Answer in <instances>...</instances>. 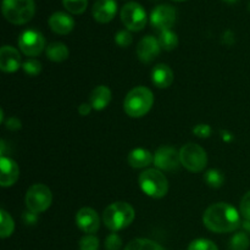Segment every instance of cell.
<instances>
[{
    "label": "cell",
    "mask_w": 250,
    "mask_h": 250,
    "mask_svg": "<svg viewBox=\"0 0 250 250\" xmlns=\"http://www.w3.org/2000/svg\"><path fill=\"white\" fill-rule=\"evenodd\" d=\"M203 222L208 229L216 233L233 232L241 226V216L229 203H216L205 210Z\"/></svg>",
    "instance_id": "1"
},
{
    "label": "cell",
    "mask_w": 250,
    "mask_h": 250,
    "mask_svg": "<svg viewBox=\"0 0 250 250\" xmlns=\"http://www.w3.org/2000/svg\"><path fill=\"white\" fill-rule=\"evenodd\" d=\"M134 217L136 212L128 203L117 202L112 203L104 210L103 221L110 231L116 232L128 227L133 222Z\"/></svg>",
    "instance_id": "2"
},
{
    "label": "cell",
    "mask_w": 250,
    "mask_h": 250,
    "mask_svg": "<svg viewBox=\"0 0 250 250\" xmlns=\"http://www.w3.org/2000/svg\"><path fill=\"white\" fill-rule=\"evenodd\" d=\"M154 104V95L146 87H136L129 90L124 102V110L128 116L142 117L150 111Z\"/></svg>",
    "instance_id": "3"
},
{
    "label": "cell",
    "mask_w": 250,
    "mask_h": 250,
    "mask_svg": "<svg viewBox=\"0 0 250 250\" xmlns=\"http://www.w3.org/2000/svg\"><path fill=\"white\" fill-rule=\"evenodd\" d=\"M2 15L12 24H24L36 12L34 0H2Z\"/></svg>",
    "instance_id": "4"
},
{
    "label": "cell",
    "mask_w": 250,
    "mask_h": 250,
    "mask_svg": "<svg viewBox=\"0 0 250 250\" xmlns=\"http://www.w3.org/2000/svg\"><path fill=\"white\" fill-rule=\"evenodd\" d=\"M139 186L142 190L154 199H160L167 194L168 182L158 168H148L139 176Z\"/></svg>",
    "instance_id": "5"
},
{
    "label": "cell",
    "mask_w": 250,
    "mask_h": 250,
    "mask_svg": "<svg viewBox=\"0 0 250 250\" xmlns=\"http://www.w3.org/2000/svg\"><path fill=\"white\" fill-rule=\"evenodd\" d=\"M181 165L190 172H202L208 164L207 151L200 146L188 143L180 150Z\"/></svg>",
    "instance_id": "6"
},
{
    "label": "cell",
    "mask_w": 250,
    "mask_h": 250,
    "mask_svg": "<svg viewBox=\"0 0 250 250\" xmlns=\"http://www.w3.org/2000/svg\"><path fill=\"white\" fill-rule=\"evenodd\" d=\"M53 202V194L49 187L42 183H37L29 187L26 194V205L28 210L36 212V214H41V212L45 211L49 209Z\"/></svg>",
    "instance_id": "7"
},
{
    "label": "cell",
    "mask_w": 250,
    "mask_h": 250,
    "mask_svg": "<svg viewBox=\"0 0 250 250\" xmlns=\"http://www.w3.org/2000/svg\"><path fill=\"white\" fill-rule=\"evenodd\" d=\"M121 20L128 31H142L146 24V12L141 4L129 1L121 9Z\"/></svg>",
    "instance_id": "8"
},
{
    "label": "cell",
    "mask_w": 250,
    "mask_h": 250,
    "mask_svg": "<svg viewBox=\"0 0 250 250\" xmlns=\"http://www.w3.org/2000/svg\"><path fill=\"white\" fill-rule=\"evenodd\" d=\"M19 46L27 56H38L45 48V38L36 29H27L19 37Z\"/></svg>",
    "instance_id": "9"
},
{
    "label": "cell",
    "mask_w": 250,
    "mask_h": 250,
    "mask_svg": "<svg viewBox=\"0 0 250 250\" xmlns=\"http://www.w3.org/2000/svg\"><path fill=\"white\" fill-rule=\"evenodd\" d=\"M176 22V10L170 5L161 4L154 7L150 14V23L158 31H167Z\"/></svg>",
    "instance_id": "10"
},
{
    "label": "cell",
    "mask_w": 250,
    "mask_h": 250,
    "mask_svg": "<svg viewBox=\"0 0 250 250\" xmlns=\"http://www.w3.org/2000/svg\"><path fill=\"white\" fill-rule=\"evenodd\" d=\"M154 164L159 170L168 171V172L178 170L181 165L180 151L172 146H160L154 155Z\"/></svg>",
    "instance_id": "11"
},
{
    "label": "cell",
    "mask_w": 250,
    "mask_h": 250,
    "mask_svg": "<svg viewBox=\"0 0 250 250\" xmlns=\"http://www.w3.org/2000/svg\"><path fill=\"white\" fill-rule=\"evenodd\" d=\"M161 46L159 39L153 36H146L139 41L137 45V55L139 60L144 63H150L160 54Z\"/></svg>",
    "instance_id": "12"
},
{
    "label": "cell",
    "mask_w": 250,
    "mask_h": 250,
    "mask_svg": "<svg viewBox=\"0 0 250 250\" xmlns=\"http://www.w3.org/2000/svg\"><path fill=\"white\" fill-rule=\"evenodd\" d=\"M76 224L81 231L87 234H93L99 229L100 220L97 211L92 208H82L76 215Z\"/></svg>",
    "instance_id": "13"
},
{
    "label": "cell",
    "mask_w": 250,
    "mask_h": 250,
    "mask_svg": "<svg viewBox=\"0 0 250 250\" xmlns=\"http://www.w3.org/2000/svg\"><path fill=\"white\" fill-rule=\"evenodd\" d=\"M0 185L1 187H11L20 177L19 165L12 159L1 156L0 159Z\"/></svg>",
    "instance_id": "14"
},
{
    "label": "cell",
    "mask_w": 250,
    "mask_h": 250,
    "mask_svg": "<svg viewBox=\"0 0 250 250\" xmlns=\"http://www.w3.org/2000/svg\"><path fill=\"white\" fill-rule=\"evenodd\" d=\"M93 17L99 23H107L115 17L117 12V4L115 0H97L93 5Z\"/></svg>",
    "instance_id": "15"
},
{
    "label": "cell",
    "mask_w": 250,
    "mask_h": 250,
    "mask_svg": "<svg viewBox=\"0 0 250 250\" xmlns=\"http://www.w3.org/2000/svg\"><path fill=\"white\" fill-rule=\"evenodd\" d=\"M21 66V55L14 46L4 45L0 49V68L4 72H15Z\"/></svg>",
    "instance_id": "16"
},
{
    "label": "cell",
    "mask_w": 250,
    "mask_h": 250,
    "mask_svg": "<svg viewBox=\"0 0 250 250\" xmlns=\"http://www.w3.org/2000/svg\"><path fill=\"white\" fill-rule=\"evenodd\" d=\"M49 27L51 28V31L56 34H60V36H65L68 34L70 32H72L73 27H75V21H73L72 17L68 14L62 11H56L49 17Z\"/></svg>",
    "instance_id": "17"
},
{
    "label": "cell",
    "mask_w": 250,
    "mask_h": 250,
    "mask_svg": "<svg viewBox=\"0 0 250 250\" xmlns=\"http://www.w3.org/2000/svg\"><path fill=\"white\" fill-rule=\"evenodd\" d=\"M151 81L158 88H168L173 82V72L170 66L159 63L151 71Z\"/></svg>",
    "instance_id": "18"
},
{
    "label": "cell",
    "mask_w": 250,
    "mask_h": 250,
    "mask_svg": "<svg viewBox=\"0 0 250 250\" xmlns=\"http://www.w3.org/2000/svg\"><path fill=\"white\" fill-rule=\"evenodd\" d=\"M111 102V90L106 85H98L89 95V104L94 110H104Z\"/></svg>",
    "instance_id": "19"
},
{
    "label": "cell",
    "mask_w": 250,
    "mask_h": 250,
    "mask_svg": "<svg viewBox=\"0 0 250 250\" xmlns=\"http://www.w3.org/2000/svg\"><path fill=\"white\" fill-rule=\"evenodd\" d=\"M127 161H128V164L133 168H144L148 167V166L153 163L154 156L149 150L138 148L134 149V150H132L131 153H129Z\"/></svg>",
    "instance_id": "20"
},
{
    "label": "cell",
    "mask_w": 250,
    "mask_h": 250,
    "mask_svg": "<svg viewBox=\"0 0 250 250\" xmlns=\"http://www.w3.org/2000/svg\"><path fill=\"white\" fill-rule=\"evenodd\" d=\"M68 48L63 43L54 42L46 48V56L54 62H62L68 58Z\"/></svg>",
    "instance_id": "21"
},
{
    "label": "cell",
    "mask_w": 250,
    "mask_h": 250,
    "mask_svg": "<svg viewBox=\"0 0 250 250\" xmlns=\"http://www.w3.org/2000/svg\"><path fill=\"white\" fill-rule=\"evenodd\" d=\"M125 250H165L156 242L146 238H137L129 242Z\"/></svg>",
    "instance_id": "22"
},
{
    "label": "cell",
    "mask_w": 250,
    "mask_h": 250,
    "mask_svg": "<svg viewBox=\"0 0 250 250\" xmlns=\"http://www.w3.org/2000/svg\"><path fill=\"white\" fill-rule=\"evenodd\" d=\"M159 43H160L161 49L166 51H171L175 48H177L178 45V37L175 32H172L171 29L167 31H163L159 36Z\"/></svg>",
    "instance_id": "23"
},
{
    "label": "cell",
    "mask_w": 250,
    "mask_h": 250,
    "mask_svg": "<svg viewBox=\"0 0 250 250\" xmlns=\"http://www.w3.org/2000/svg\"><path fill=\"white\" fill-rule=\"evenodd\" d=\"M0 237L2 239L7 238L14 233L15 224L12 217L5 210H0Z\"/></svg>",
    "instance_id": "24"
},
{
    "label": "cell",
    "mask_w": 250,
    "mask_h": 250,
    "mask_svg": "<svg viewBox=\"0 0 250 250\" xmlns=\"http://www.w3.org/2000/svg\"><path fill=\"white\" fill-rule=\"evenodd\" d=\"M249 246V237L244 232L236 233L231 238V242H229V248H231V250H248Z\"/></svg>",
    "instance_id": "25"
},
{
    "label": "cell",
    "mask_w": 250,
    "mask_h": 250,
    "mask_svg": "<svg viewBox=\"0 0 250 250\" xmlns=\"http://www.w3.org/2000/svg\"><path fill=\"white\" fill-rule=\"evenodd\" d=\"M62 4L68 12L81 15L88 6V0H62Z\"/></svg>",
    "instance_id": "26"
},
{
    "label": "cell",
    "mask_w": 250,
    "mask_h": 250,
    "mask_svg": "<svg viewBox=\"0 0 250 250\" xmlns=\"http://www.w3.org/2000/svg\"><path fill=\"white\" fill-rule=\"evenodd\" d=\"M204 180L208 183V186H210L211 188H220L224 183L225 177L221 171L212 168V170H209L205 173Z\"/></svg>",
    "instance_id": "27"
},
{
    "label": "cell",
    "mask_w": 250,
    "mask_h": 250,
    "mask_svg": "<svg viewBox=\"0 0 250 250\" xmlns=\"http://www.w3.org/2000/svg\"><path fill=\"white\" fill-rule=\"evenodd\" d=\"M188 250H219L216 244L214 242L209 241V239L199 238L193 241L188 247Z\"/></svg>",
    "instance_id": "28"
},
{
    "label": "cell",
    "mask_w": 250,
    "mask_h": 250,
    "mask_svg": "<svg viewBox=\"0 0 250 250\" xmlns=\"http://www.w3.org/2000/svg\"><path fill=\"white\" fill-rule=\"evenodd\" d=\"M99 249V239L93 234H87L80 241V250H98Z\"/></svg>",
    "instance_id": "29"
},
{
    "label": "cell",
    "mask_w": 250,
    "mask_h": 250,
    "mask_svg": "<svg viewBox=\"0 0 250 250\" xmlns=\"http://www.w3.org/2000/svg\"><path fill=\"white\" fill-rule=\"evenodd\" d=\"M115 42L121 48H127L132 44L133 42V37L129 33L128 29H122V31H119L116 34H115Z\"/></svg>",
    "instance_id": "30"
},
{
    "label": "cell",
    "mask_w": 250,
    "mask_h": 250,
    "mask_svg": "<svg viewBox=\"0 0 250 250\" xmlns=\"http://www.w3.org/2000/svg\"><path fill=\"white\" fill-rule=\"evenodd\" d=\"M22 68H23V71L27 73V75L36 76L42 71V65L38 60H34V59H28V60H26L23 62Z\"/></svg>",
    "instance_id": "31"
},
{
    "label": "cell",
    "mask_w": 250,
    "mask_h": 250,
    "mask_svg": "<svg viewBox=\"0 0 250 250\" xmlns=\"http://www.w3.org/2000/svg\"><path fill=\"white\" fill-rule=\"evenodd\" d=\"M122 247V239L119 234L111 233L105 239V249L106 250H120Z\"/></svg>",
    "instance_id": "32"
},
{
    "label": "cell",
    "mask_w": 250,
    "mask_h": 250,
    "mask_svg": "<svg viewBox=\"0 0 250 250\" xmlns=\"http://www.w3.org/2000/svg\"><path fill=\"white\" fill-rule=\"evenodd\" d=\"M241 214L246 220H250V190L241 200Z\"/></svg>",
    "instance_id": "33"
},
{
    "label": "cell",
    "mask_w": 250,
    "mask_h": 250,
    "mask_svg": "<svg viewBox=\"0 0 250 250\" xmlns=\"http://www.w3.org/2000/svg\"><path fill=\"white\" fill-rule=\"evenodd\" d=\"M193 132H194L198 137H200V138H208V137L211 134V128H210V126H208V125L202 124L195 126V128L193 129Z\"/></svg>",
    "instance_id": "34"
},
{
    "label": "cell",
    "mask_w": 250,
    "mask_h": 250,
    "mask_svg": "<svg viewBox=\"0 0 250 250\" xmlns=\"http://www.w3.org/2000/svg\"><path fill=\"white\" fill-rule=\"evenodd\" d=\"M23 221L26 222L27 225H33L37 222V214L36 212L31 211V210H28V211H26L23 214Z\"/></svg>",
    "instance_id": "35"
},
{
    "label": "cell",
    "mask_w": 250,
    "mask_h": 250,
    "mask_svg": "<svg viewBox=\"0 0 250 250\" xmlns=\"http://www.w3.org/2000/svg\"><path fill=\"white\" fill-rule=\"evenodd\" d=\"M6 127L12 131H16V129L21 128V122L16 119V117H10L6 122Z\"/></svg>",
    "instance_id": "36"
},
{
    "label": "cell",
    "mask_w": 250,
    "mask_h": 250,
    "mask_svg": "<svg viewBox=\"0 0 250 250\" xmlns=\"http://www.w3.org/2000/svg\"><path fill=\"white\" fill-rule=\"evenodd\" d=\"M92 109H93L92 105L87 104V103H83V104L78 107V112H80L82 116H85V115H88L90 111H92Z\"/></svg>",
    "instance_id": "37"
},
{
    "label": "cell",
    "mask_w": 250,
    "mask_h": 250,
    "mask_svg": "<svg viewBox=\"0 0 250 250\" xmlns=\"http://www.w3.org/2000/svg\"><path fill=\"white\" fill-rule=\"evenodd\" d=\"M243 229L250 233V220H246V221L243 222Z\"/></svg>",
    "instance_id": "38"
},
{
    "label": "cell",
    "mask_w": 250,
    "mask_h": 250,
    "mask_svg": "<svg viewBox=\"0 0 250 250\" xmlns=\"http://www.w3.org/2000/svg\"><path fill=\"white\" fill-rule=\"evenodd\" d=\"M224 1H226L227 4H236V2L238 1V0H224Z\"/></svg>",
    "instance_id": "39"
},
{
    "label": "cell",
    "mask_w": 250,
    "mask_h": 250,
    "mask_svg": "<svg viewBox=\"0 0 250 250\" xmlns=\"http://www.w3.org/2000/svg\"><path fill=\"white\" fill-rule=\"evenodd\" d=\"M173 1H185V0H173Z\"/></svg>",
    "instance_id": "40"
},
{
    "label": "cell",
    "mask_w": 250,
    "mask_h": 250,
    "mask_svg": "<svg viewBox=\"0 0 250 250\" xmlns=\"http://www.w3.org/2000/svg\"><path fill=\"white\" fill-rule=\"evenodd\" d=\"M249 10H250V2H249Z\"/></svg>",
    "instance_id": "41"
}]
</instances>
